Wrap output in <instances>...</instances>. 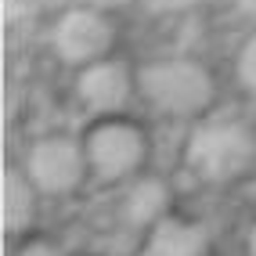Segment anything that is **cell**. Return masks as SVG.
I'll list each match as a JSON object with an SVG mask.
<instances>
[{
	"label": "cell",
	"instance_id": "cell-1",
	"mask_svg": "<svg viewBox=\"0 0 256 256\" xmlns=\"http://www.w3.org/2000/svg\"><path fill=\"white\" fill-rule=\"evenodd\" d=\"M184 162L206 184H238L256 166V130L242 119H210L192 130Z\"/></svg>",
	"mask_w": 256,
	"mask_h": 256
},
{
	"label": "cell",
	"instance_id": "cell-2",
	"mask_svg": "<svg viewBox=\"0 0 256 256\" xmlns=\"http://www.w3.org/2000/svg\"><path fill=\"white\" fill-rule=\"evenodd\" d=\"M138 94L159 116L192 119L202 116L216 98V80L195 58H159L138 72Z\"/></svg>",
	"mask_w": 256,
	"mask_h": 256
},
{
	"label": "cell",
	"instance_id": "cell-3",
	"mask_svg": "<svg viewBox=\"0 0 256 256\" xmlns=\"http://www.w3.org/2000/svg\"><path fill=\"white\" fill-rule=\"evenodd\" d=\"M87 148V162H90V177L101 184H123V180H138L141 170L148 162L152 141L144 126H138L126 116L116 119H98L83 138Z\"/></svg>",
	"mask_w": 256,
	"mask_h": 256
},
{
	"label": "cell",
	"instance_id": "cell-4",
	"mask_svg": "<svg viewBox=\"0 0 256 256\" xmlns=\"http://www.w3.org/2000/svg\"><path fill=\"white\" fill-rule=\"evenodd\" d=\"M119 40V22L108 11H98L87 4H76L58 14V22L50 26V50L72 69H87L112 58Z\"/></svg>",
	"mask_w": 256,
	"mask_h": 256
},
{
	"label": "cell",
	"instance_id": "cell-5",
	"mask_svg": "<svg viewBox=\"0 0 256 256\" xmlns=\"http://www.w3.org/2000/svg\"><path fill=\"white\" fill-rule=\"evenodd\" d=\"M26 174L40 195H72L90 177L87 148L80 138H69V134H44L29 144Z\"/></svg>",
	"mask_w": 256,
	"mask_h": 256
},
{
	"label": "cell",
	"instance_id": "cell-6",
	"mask_svg": "<svg viewBox=\"0 0 256 256\" xmlns=\"http://www.w3.org/2000/svg\"><path fill=\"white\" fill-rule=\"evenodd\" d=\"M134 94H138V72L116 54L76 72V101L98 119L123 116L130 108Z\"/></svg>",
	"mask_w": 256,
	"mask_h": 256
},
{
	"label": "cell",
	"instance_id": "cell-7",
	"mask_svg": "<svg viewBox=\"0 0 256 256\" xmlns=\"http://www.w3.org/2000/svg\"><path fill=\"white\" fill-rule=\"evenodd\" d=\"M170 206H174V192H170V184L156 174H144L138 180H130L126 195H123L126 224L141 228V231H156L159 224H166V220L174 216Z\"/></svg>",
	"mask_w": 256,
	"mask_h": 256
},
{
	"label": "cell",
	"instance_id": "cell-8",
	"mask_svg": "<svg viewBox=\"0 0 256 256\" xmlns=\"http://www.w3.org/2000/svg\"><path fill=\"white\" fill-rule=\"evenodd\" d=\"M138 256H210V231L184 216H170L166 224L148 231Z\"/></svg>",
	"mask_w": 256,
	"mask_h": 256
},
{
	"label": "cell",
	"instance_id": "cell-9",
	"mask_svg": "<svg viewBox=\"0 0 256 256\" xmlns=\"http://www.w3.org/2000/svg\"><path fill=\"white\" fill-rule=\"evenodd\" d=\"M36 202H40V192L36 184L29 180L26 170H8L4 174V224H8V234H26L36 220Z\"/></svg>",
	"mask_w": 256,
	"mask_h": 256
},
{
	"label": "cell",
	"instance_id": "cell-10",
	"mask_svg": "<svg viewBox=\"0 0 256 256\" xmlns=\"http://www.w3.org/2000/svg\"><path fill=\"white\" fill-rule=\"evenodd\" d=\"M238 80L246 83V90L256 94V32L246 40V47L238 50Z\"/></svg>",
	"mask_w": 256,
	"mask_h": 256
},
{
	"label": "cell",
	"instance_id": "cell-11",
	"mask_svg": "<svg viewBox=\"0 0 256 256\" xmlns=\"http://www.w3.org/2000/svg\"><path fill=\"white\" fill-rule=\"evenodd\" d=\"M14 256H65V249L50 238H26V242L14 249Z\"/></svg>",
	"mask_w": 256,
	"mask_h": 256
},
{
	"label": "cell",
	"instance_id": "cell-12",
	"mask_svg": "<svg viewBox=\"0 0 256 256\" xmlns=\"http://www.w3.org/2000/svg\"><path fill=\"white\" fill-rule=\"evenodd\" d=\"M148 4L162 14H188V11H198V8L213 4V0H148Z\"/></svg>",
	"mask_w": 256,
	"mask_h": 256
},
{
	"label": "cell",
	"instance_id": "cell-13",
	"mask_svg": "<svg viewBox=\"0 0 256 256\" xmlns=\"http://www.w3.org/2000/svg\"><path fill=\"white\" fill-rule=\"evenodd\" d=\"M80 4H87V8H98V11H116V8H123V4H130V0H80Z\"/></svg>",
	"mask_w": 256,
	"mask_h": 256
},
{
	"label": "cell",
	"instance_id": "cell-14",
	"mask_svg": "<svg viewBox=\"0 0 256 256\" xmlns=\"http://www.w3.org/2000/svg\"><path fill=\"white\" fill-rule=\"evenodd\" d=\"M246 252H249V256H256V224L249 228V238H246Z\"/></svg>",
	"mask_w": 256,
	"mask_h": 256
},
{
	"label": "cell",
	"instance_id": "cell-15",
	"mask_svg": "<svg viewBox=\"0 0 256 256\" xmlns=\"http://www.w3.org/2000/svg\"><path fill=\"white\" fill-rule=\"evenodd\" d=\"M238 8H242L249 18H256V0H238Z\"/></svg>",
	"mask_w": 256,
	"mask_h": 256
}]
</instances>
